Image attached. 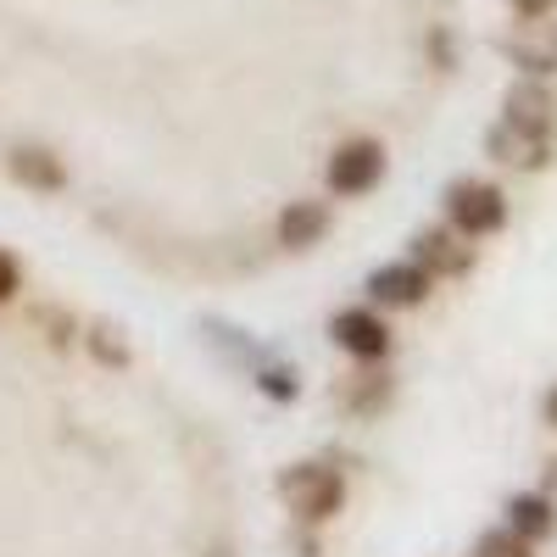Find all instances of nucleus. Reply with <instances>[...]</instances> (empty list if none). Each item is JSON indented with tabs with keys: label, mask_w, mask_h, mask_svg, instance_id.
I'll return each mask as SVG.
<instances>
[{
	"label": "nucleus",
	"mask_w": 557,
	"mask_h": 557,
	"mask_svg": "<svg viewBox=\"0 0 557 557\" xmlns=\"http://www.w3.org/2000/svg\"><path fill=\"white\" fill-rule=\"evenodd\" d=\"M330 335L341 351L362 357V362H380L391 351V330H385V318L380 312H362V307H346L335 323H330Z\"/></svg>",
	"instance_id": "20e7f679"
},
{
	"label": "nucleus",
	"mask_w": 557,
	"mask_h": 557,
	"mask_svg": "<svg viewBox=\"0 0 557 557\" xmlns=\"http://www.w3.org/2000/svg\"><path fill=\"white\" fill-rule=\"evenodd\" d=\"M507 530L535 546V541H546L557 530V507L546 496H513V502H507Z\"/></svg>",
	"instance_id": "9b49d317"
},
{
	"label": "nucleus",
	"mask_w": 557,
	"mask_h": 557,
	"mask_svg": "<svg viewBox=\"0 0 557 557\" xmlns=\"http://www.w3.org/2000/svg\"><path fill=\"white\" fill-rule=\"evenodd\" d=\"M502 123H519V128H535V134H552L557 128V96L541 84V78H524L507 89V112Z\"/></svg>",
	"instance_id": "0eeeda50"
},
{
	"label": "nucleus",
	"mask_w": 557,
	"mask_h": 557,
	"mask_svg": "<svg viewBox=\"0 0 557 557\" xmlns=\"http://www.w3.org/2000/svg\"><path fill=\"white\" fill-rule=\"evenodd\" d=\"M89 346H96V351H101V357H107L112 368H117V362H128V351H123V346L112 341V330H96V341H89Z\"/></svg>",
	"instance_id": "2eb2a0df"
},
{
	"label": "nucleus",
	"mask_w": 557,
	"mask_h": 557,
	"mask_svg": "<svg viewBox=\"0 0 557 557\" xmlns=\"http://www.w3.org/2000/svg\"><path fill=\"white\" fill-rule=\"evenodd\" d=\"M446 218L462 240H480V235H496V228L507 223V196L496 190V184L485 178H462L446 190Z\"/></svg>",
	"instance_id": "f03ea898"
},
{
	"label": "nucleus",
	"mask_w": 557,
	"mask_h": 557,
	"mask_svg": "<svg viewBox=\"0 0 557 557\" xmlns=\"http://www.w3.org/2000/svg\"><path fill=\"white\" fill-rule=\"evenodd\" d=\"M285 502H290V513H296L301 524H323V519H335V513H341L346 480H341V469H323V462H301V469L285 474Z\"/></svg>",
	"instance_id": "f257e3e1"
},
{
	"label": "nucleus",
	"mask_w": 557,
	"mask_h": 557,
	"mask_svg": "<svg viewBox=\"0 0 557 557\" xmlns=\"http://www.w3.org/2000/svg\"><path fill=\"white\" fill-rule=\"evenodd\" d=\"M485 146H491L496 162L524 168V173H535V168L552 162V134H535V128H519V123H496Z\"/></svg>",
	"instance_id": "39448f33"
},
{
	"label": "nucleus",
	"mask_w": 557,
	"mask_h": 557,
	"mask_svg": "<svg viewBox=\"0 0 557 557\" xmlns=\"http://www.w3.org/2000/svg\"><path fill=\"white\" fill-rule=\"evenodd\" d=\"M12 296H17V262L0 251V301H12Z\"/></svg>",
	"instance_id": "dca6fc26"
},
{
	"label": "nucleus",
	"mask_w": 557,
	"mask_h": 557,
	"mask_svg": "<svg viewBox=\"0 0 557 557\" xmlns=\"http://www.w3.org/2000/svg\"><path fill=\"white\" fill-rule=\"evenodd\" d=\"M385 178V146L380 139H346L330 157V190L335 196H368Z\"/></svg>",
	"instance_id": "7ed1b4c3"
},
{
	"label": "nucleus",
	"mask_w": 557,
	"mask_h": 557,
	"mask_svg": "<svg viewBox=\"0 0 557 557\" xmlns=\"http://www.w3.org/2000/svg\"><path fill=\"white\" fill-rule=\"evenodd\" d=\"M507 57H513L530 78H552V73H557V23L524 17L519 34L507 39Z\"/></svg>",
	"instance_id": "423d86ee"
},
{
	"label": "nucleus",
	"mask_w": 557,
	"mask_h": 557,
	"mask_svg": "<svg viewBox=\"0 0 557 557\" xmlns=\"http://www.w3.org/2000/svg\"><path fill=\"white\" fill-rule=\"evenodd\" d=\"M368 296L385 301V307H418L430 296V273L418 262H385L374 278H368Z\"/></svg>",
	"instance_id": "6e6552de"
},
{
	"label": "nucleus",
	"mask_w": 557,
	"mask_h": 557,
	"mask_svg": "<svg viewBox=\"0 0 557 557\" xmlns=\"http://www.w3.org/2000/svg\"><path fill=\"white\" fill-rule=\"evenodd\" d=\"M12 173L23 184H34V190H57V184H62V162L45 157V151H17L12 157Z\"/></svg>",
	"instance_id": "f8f14e48"
},
{
	"label": "nucleus",
	"mask_w": 557,
	"mask_h": 557,
	"mask_svg": "<svg viewBox=\"0 0 557 557\" xmlns=\"http://www.w3.org/2000/svg\"><path fill=\"white\" fill-rule=\"evenodd\" d=\"M385 396H391V380L385 374H368V385L351 391V407L357 412H374V407H385Z\"/></svg>",
	"instance_id": "4468645a"
},
{
	"label": "nucleus",
	"mask_w": 557,
	"mask_h": 557,
	"mask_svg": "<svg viewBox=\"0 0 557 557\" xmlns=\"http://www.w3.org/2000/svg\"><path fill=\"white\" fill-rule=\"evenodd\" d=\"M546 424H552V430H557V385H552V391H546Z\"/></svg>",
	"instance_id": "a211bd4d"
},
{
	"label": "nucleus",
	"mask_w": 557,
	"mask_h": 557,
	"mask_svg": "<svg viewBox=\"0 0 557 557\" xmlns=\"http://www.w3.org/2000/svg\"><path fill=\"white\" fill-rule=\"evenodd\" d=\"M412 262L424 268L430 278L435 273H446V278H457V273H469L474 268V251L462 246L451 228H430V235H418V246H412Z\"/></svg>",
	"instance_id": "1a4fd4ad"
},
{
	"label": "nucleus",
	"mask_w": 557,
	"mask_h": 557,
	"mask_svg": "<svg viewBox=\"0 0 557 557\" xmlns=\"http://www.w3.org/2000/svg\"><path fill=\"white\" fill-rule=\"evenodd\" d=\"M323 235H330V212H323L318 201H290L285 212H278V246L307 251V246H318Z\"/></svg>",
	"instance_id": "9d476101"
},
{
	"label": "nucleus",
	"mask_w": 557,
	"mask_h": 557,
	"mask_svg": "<svg viewBox=\"0 0 557 557\" xmlns=\"http://www.w3.org/2000/svg\"><path fill=\"white\" fill-rule=\"evenodd\" d=\"M507 7H513L519 17H546V12L557 7V0H507Z\"/></svg>",
	"instance_id": "f3484780"
},
{
	"label": "nucleus",
	"mask_w": 557,
	"mask_h": 557,
	"mask_svg": "<svg viewBox=\"0 0 557 557\" xmlns=\"http://www.w3.org/2000/svg\"><path fill=\"white\" fill-rule=\"evenodd\" d=\"M480 557H535V546L524 535H513V530H496V535L480 541Z\"/></svg>",
	"instance_id": "ddd939ff"
}]
</instances>
